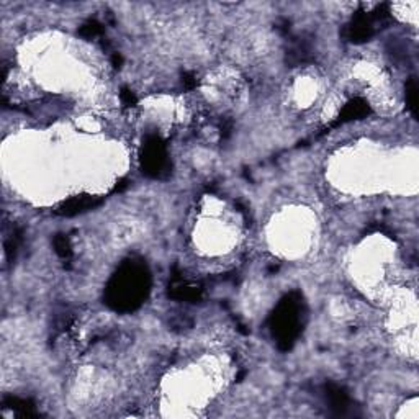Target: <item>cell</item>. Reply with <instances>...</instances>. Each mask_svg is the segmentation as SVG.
<instances>
[{
    "instance_id": "1",
    "label": "cell",
    "mask_w": 419,
    "mask_h": 419,
    "mask_svg": "<svg viewBox=\"0 0 419 419\" xmlns=\"http://www.w3.org/2000/svg\"><path fill=\"white\" fill-rule=\"evenodd\" d=\"M151 285L153 277L146 261L126 259L105 285L104 303L117 313H133L148 300Z\"/></svg>"
},
{
    "instance_id": "2",
    "label": "cell",
    "mask_w": 419,
    "mask_h": 419,
    "mask_svg": "<svg viewBox=\"0 0 419 419\" xmlns=\"http://www.w3.org/2000/svg\"><path fill=\"white\" fill-rule=\"evenodd\" d=\"M305 321L306 303L302 292L293 290L284 295L269 316V329L272 338L275 339L279 351L289 352L293 349L295 342L303 333Z\"/></svg>"
},
{
    "instance_id": "3",
    "label": "cell",
    "mask_w": 419,
    "mask_h": 419,
    "mask_svg": "<svg viewBox=\"0 0 419 419\" xmlns=\"http://www.w3.org/2000/svg\"><path fill=\"white\" fill-rule=\"evenodd\" d=\"M139 162L143 174L151 179H167L170 175L172 164L167 156V149L162 138L156 133L148 135L143 141L139 153Z\"/></svg>"
},
{
    "instance_id": "4",
    "label": "cell",
    "mask_w": 419,
    "mask_h": 419,
    "mask_svg": "<svg viewBox=\"0 0 419 419\" xmlns=\"http://www.w3.org/2000/svg\"><path fill=\"white\" fill-rule=\"evenodd\" d=\"M323 398L333 416H354V403L346 388L333 382H326L323 385Z\"/></svg>"
},
{
    "instance_id": "5",
    "label": "cell",
    "mask_w": 419,
    "mask_h": 419,
    "mask_svg": "<svg viewBox=\"0 0 419 419\" xmlns=\"http://www.w3.org/2000/svg\"><path fill=\"white\" fill-rule=\"evenodd\" d=\"M375 33H377V23L373 21L372 15L367 12H357L349 23L346 25V28H344L342 37L347 41L360 45V43L372 39Z\"/></svg>"
},
{
    "instance_id": "6",
    "label": "cell",
    "mask_w": 419,
    "mask_h": 419,
    "mask_svg": "<svg viewBox=\"0 0 419 419\" xmlns=\"http://www.w3.org/2000/svg\"><path fill=\"white\" fill-rule=\"evenodd\" d=\"M102 204H104V197L76 195V197H70L69 200L63 202V204L57 206L55 213L64 216V218H72V216H77L81 213H86V211L94 210Z\"/></svg>"
},
{
    "instance_id": "7",
    "label": "cell",
    "mask_w": 419,
    "mask_h": 419,
    "mask_svg": "<svg viewBox=\"0 0 419 419\" xmlns=\"http://www.w3.org/2000/svg\"><path fill=\"white\" fill-rule=\"evenodd\" d=\"M169 297L177 300V302L197 303L202 300V289L197 285L187 284L177 272V269H174V275H172L169 285Z\"/></svg>"
},
{
    "instance_id": "8",
    "label": "cell",
    "mask_w": 419,
    "mask_h": 419,
    "mask_svg": "<svg viewBox=\"0 0 419 419\" xmlns=\"http://www.w3.org/2000/svg\"><path fill=\"white\" fill-rule=\"evenodd\" d=\"M372 113V108H370V105L367 100L364 99H352L351 102H347L344 105V108L341 110V113H339V117L329 125V130H333V128H338L341 125H346V123L354 121V120H362V118H367L369 115Z\"/></svg>"
},
{
    "instance_id": "9",
    "label": "cell",
    "mask_w": 419,
    "mask_h": 419,
    "mask_svg": "<svg viewBox=\"0 0 419 419\" xmlns=\"http://www.w3.org/2000/svg\"><path fill=\"white\" fill-rule=\"evenodd\" d=\"M313 57H315V51H313L311 39L298 37L292 39V45L286 50L285 63L295 68V66L311 63Z\"/></svg>"
},
{
    "instance_id": "10",
    "label": "cell",
    "mask_w": 419,
    "mask_h": 419,
    "mask_svg": "<svg viewBox=\"0 0 419 419\" xmlns=\"http://www.w3.org/2000/svg\"><path fill=\"white\" fill-rule=\"evenodd\" d=\"M2 405H3V408L15 411L20 418H38L39 416L37 409H35V403L30 400H23V398H19V396L7 395V396H3Z\"/></svg>"
},
{
    "instance_id": "11",
    "label": "cell",
    "mask_w": 419,
    "mask_h": 419,
    "mask_svg": "<svg viewBox=\"0 0 419 419\" xmlns=\"http://www.w3.org/2000/svg\"><path fill=\"white\" fill-rule=\"evenodd\" d=\"M405 99H407V107L413 118H418V81L416 77H409L405 86Z\"/></svg>"
},
{
    "instance_id": "12",
    "label": "cell",
    "mask_w": 419,
    "mask_h": 419,
    "mask_svg": "<svg viewBox=\"0 0 419 419\" xmlns=\"http://www.w3.org/2000/svg\"><path fill=\"white\" fill-rule=\"evenodd\" d=\"M52 246H55L56 254L63 259L64 262H68V269H70V259H72V246H70L69 237L66 235H56L52 240Z\"/></svg>"
},
{
    "instance_id": "13",
    "label": "cell",
    "mask_w": 419,
    "mask_h": 419,
    "mask_svg": "<svg viewBox=\"0 0 419 419\" xmlns=\"http://www.w3.org/2000/svg\"><path fill=\"white\" fill-rule=\"evenodd\" d=\"M105 33L104 25L97 20H87L86 23L81 25V28L77 30V35L84 39H94L97 37H102Z\"/></svg>"
},
{
    "instance_id": "14",
    "label": "cell",
    "mask_w": 419,
    "mask_h": 419,
    "mask_svg": "<svg viewBox=\"0 0 419 419\" xmlns=\"http://www.w3.org/2000/svg\"><path fill=\"white\" fill-rule=\"evenodd\" d=\"M120 100H121V104L128 108L135 107V105L138 104V99H136V95L130 89H128V87H123V89L120 90Z\"/></svg>"
},
{
    "instance_id": "15",
    "label": "cell",
    "mask_w": 419,
    "mask_h": 419,
    "mask_svg": "<svg viewBox=\"0 0 419 419\" xmlns=\"http://www.w3.org/2000/svg\"><path fill=\"white\" fill-rule=\"evenodd\" d=\"M182 84H184L185 89L192 90V89H195V87H197V79H195V76H193L192 72H185L184 76H182Z\"/></svg>"
},
{
    "instance_id": "16",
    "label": "cell",
    "mask_w": 419,
    "mask_h": 419,
    "mask_svg": "<svg viewBox=\"0 0 419 419\" xmlns=\"http://www.w3.org/2000/svg\"><path fill=\"white\" fill-rule=\"evenodd\" d=\"M112 66L115 69H120L123 66V56L120 52H113L112 55Z\"/></svg>"
},
{
    "instance_id": "17",
    "label": "cell",
    "mask_w": 419,
    "mask_h": 419,
    "mask_svg": "<svg viewBox=\"0 0 419 419\" xmlns=\"http://www.w3.org/2000/svg\"><path fill=\"white\" fill-rule=\"evenodd\" d=\"M277 30H279L280 33H289V30H290V21L286 20V19H282L279 23H277Z\"/></svg>"
},
{
    "instance_id": "18",
    "label": "cell",
    "mask_w": 419,
    "mask_h": 419,
    "mask_svg": "<svg viewBox=\"0 0 419 419\" xmlns=\"http://www.w3.org/2000/svg\"><path fill=\"white\" fill-rule=\"evenodd\" d=\"M128 187V180L126 179H121L120 182H118L117 185H115V188H113V193H120V192H123L125 191V188Z\"/></svg>"
}]
</instances>
